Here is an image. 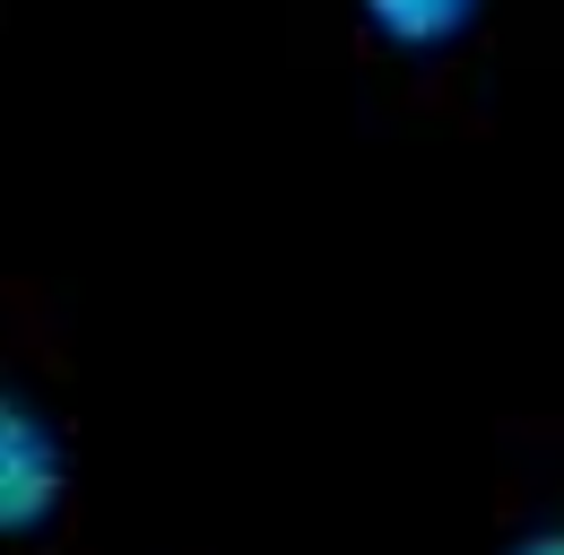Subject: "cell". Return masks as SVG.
<instances>
[{"label":"cell","mask_w":564,"mask_h":555,"mask_svg":"<svg viewBox=\"0 0 564 555\" xmlns=\"http://www.w3.org/2000/svg\"><path fill=\"white\" fill-rule=\"evenodd\" d=\"M348 69L400 113L495 131V78L530 53L547 0H322Z\"/></svg>","instance_id":"cell-2"},{"label":"cell","mask_w":564,"mask_h":555,"mask_svg":"<svg viewBox=\"0 0 564 555\" xmlns=\"http://www.w3.org/2000/svg\"><path fill=\"white\" fill-rule=\"evenodd\" d=\"M87 538V400L78 339L44 278L0 270V555Z\"/></svg>","instance_id":"cell-1"},{"label":"cell","mask_w":564,"mask_h":555,"mask_svg":"<svg viewBox=\"0 0 564 555\" xmlns=\"http://www.w3.org/2000/svg\"><path fill=\"white\" fill-rule=\"evenodd\" d=\"M478 555H564V409L495 416Z\"/></svg>","instance_id":"cell-3"},{"label":"cell","mask_w":564,"mask_h":555,"mask_svg":"<svg viewBox=\"0 0 564 555\" xmlns=\"http://www.w3.org/2000/svg\"><path fill=\"white\" fill-rule=\"evenodd\" d=\"M70 555H105V547H96V538H78V547H70Z\"/></svg>","instance_id":"cell-4"}]
</instances>
